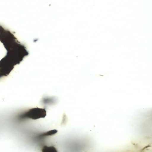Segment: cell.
Instances as JSON below:
<instances>
[{
  "mask_svg": "<svg viewBox=\"0 0 152 152\" xmlns=\"http://www.w3.org/2000/svg\"><path fill=\"white\" fill-rule=\"evenodd\" d=\"M46 115L45 110L38 107L31 108L20 115L19 118L21 119L25 118L36 120L45 118Z\"/></svg>",
  "mask_w": 152,
  "mask_h": 152,
  "instance_id": "1",
  "label": "cell"
},
{
  "mask_svg": "<svg viewBox=\"0 0 152 152\" xmlns=\"http://www.w3.org/2000/svg\"><path fill=\"white\" fill-rule=\"evenodd\" d=\"M57 132V130L55 129H53L43 133H42L39 135V137H44L48 136H52L55 134Z\"/></svg>",
  "mask_w": 152,
  "mask_h": 152,
  "instance_id": "2",
  "label": "cell"
},
{
  "mask_svg": "<svg viewBox=\"0 0 152 152\" xmlns=\"http://www.w3.org/2000/svg\"><path fill=\"white\" fill-rule=\"evenodd\" d=\"M42 151L44 152H55L56 151V149L54 147H47L46 146L43 147Z\"/></svg>",
  "mask_w": 152,
  "mask_h": 152,
  "instance_id": "3",
  "label": "cell"
}]
</instances>
